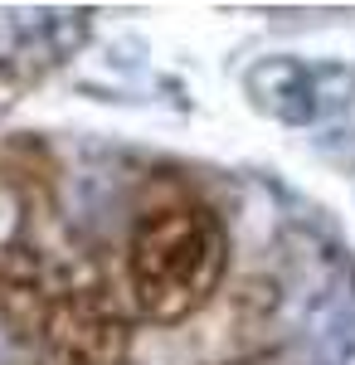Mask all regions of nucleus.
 I'll list each match as a JSON object with an SVG mask.
<instances>
[{"label":"nucleus","mask_w":355,"mask_h":365,"mask_svg":"<svg viewBox=\"0 0 355 365\" xmlns=\"http://www.w3.org/2000/svg\"><path fill=\"white\" fill-rule=\"evenodd\" d=\"M229 268L224 220L195 195H165L132 225L122 273L146 322L175 327L219 292Z\"/></svg>","instance_id":"1"}]
</instances>
